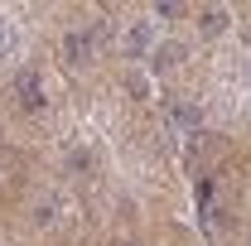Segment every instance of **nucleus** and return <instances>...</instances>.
Instances as JSON below:
<instances>
[{
  "label": "nucleus",
  "instance_id": "f03ea898",
  "mask_svg": "<svg viewBox=\"0 0 251 246\" xmlns=\"http://www.w3.org/2000/svg\"><path fill=\"white\" fill-rule=\"evenodd\" d=\"M87 49H92V39H87V34H68V39H63V53H68L73 63L87 58Z\"/></svg>",
  "mask_w": 251,
  "mask_h": 246
},
{
  "label": "nucleus",
  "instance_id": "f257e3e1",
  "mask_svg": "<svg viewBox=\"0 0 251 246\" xmlns=\"http://www.w3.org/2000/svg\"><path fill=\"white\" fill-rule=\"evenodd\" d=\"M20 101H25V106H39V101H44V82H39V73H20Z\"/></svg>",
  "mask_w": 251,
  "mask_h": 246
},
{
  "label": "nucleus",
  "instance_id": "423d86ee",
  "mask_svg": "<svg viewBox=\"0 0 251 246\" xmlns=\"http://www.w3.org/2000/svg\"><path fill=\"white\" fill-rule=\"evenodd\" d=\"M10 44H15V34H10L5 25H0V49H10Z\"/></svg>",
  "mask_w": 251,
  "mask_h": 246
},
{
  "label": "nucleus",
  "instance_id": "7ed1b4c3",
  "mask_svg": "<svg viewBox=\"0 0 251 246\" xmlns=\"http://www.w3.org/2000/svg\"><path fill=\"white\" fill-rule=\"evenodd\" d=\"M179 53H184L179 44H164V49H155V68H174V63H179Z\"/></svg>",
  "mask_w": 251,
  "mask_h": 246
},
{
  "label": "nucleus",
  "instance_id": "39448f33",
  "mask_svg": "<svg viewBox=\"0 0 251 246\" xmlns=\"http://www.w3.org/2000/svg\"><path fill=\"white\" fill-rule=\"evenodd\" d=\"M145 39H150V25H140V29L130 34V53H140V49H145Z\"/></svg>",
  "mask_w": 251,
  "mask_h": 246
},
{
  "label": "nucleus",
  "instance_id": "20e7f679",
  "mask_svg": "<svg viewBox=\"0 0 251 246\" xmlns=\"http://www.w3.org/2000/svg\"><path fill=\"white\" fill-rule=\"evenodd\" d=\"M222 25H227V15H222V10H208V15H203V29H208V34H218Z\"/></svg>",
  "mask_w": 251,
  "mask_h": 246
}]
</instances>
